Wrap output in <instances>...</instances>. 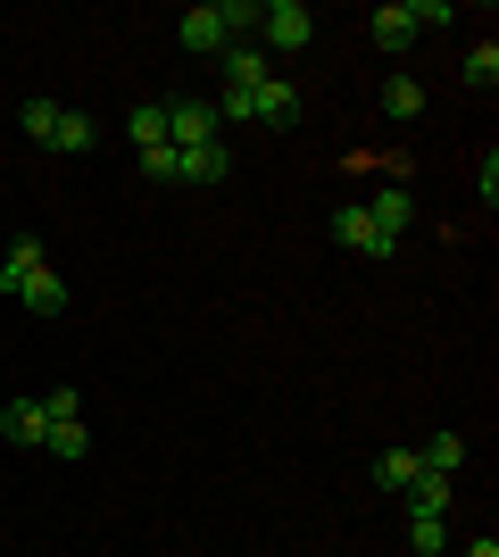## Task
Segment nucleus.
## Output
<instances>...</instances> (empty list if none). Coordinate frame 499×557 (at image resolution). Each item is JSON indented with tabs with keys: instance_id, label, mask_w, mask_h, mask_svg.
I'll list each match as a JSON object with an SVG mask.
<instances>
[{
	"instance_id": "nucleus-17",
	"label": "nucleus",
	"mask_w": 499,
	"mask_h": 557,
	"mask_svg": "<svg viewBox=\"0 0 499 557\" xmlns=\"http://www.w3.org/2000/svg\"><path fill=\"white\" fill-rule=\"evenodd\" d=\"M50 150H67V159H84V150H92V116L59 109V134H50Z\"/></svg>"
},
{
	"instance_id": "nucleus-4",
	"label": "nucleus",
	"mask_w": 499,
	"mask_h": 557,
	"mask_svg": "<svg viewBox=\"0 0 499 557\" xmlns=\"http://www.w3.org/2000/svg\"><path fill=\"white\" fill-rule=\"evenodd\" d=\"M241 116H250V125H275V134H291V125H300V84H291V75H266V84H250V92H241Z\"/></svg>"
},
{
	"instance_id": "nucleus-2",
	"label": "nucleus",
	"mask_w": 499,
	"mask_h": 557,
	"mask_svg": "<svg viewBox=\"0 0 499 557\" xmlns=\"http://www.w3.org/2000/svg\"><path fill=\"white\" fill-rule=\"evenodd\" d=\"M241 25L259 34V0H200V9H184V17H175V42L200 50V59H225Z\"/></svg>"
},
{
	"instance_id": "nucleus-6",
	"label": "nucleus",
	"mask_w": 499,
	"mask_h": 557,
	"mask_svg": "<svg viewBox=\"0 0 499 557\" xmlns=\"http://www.w3.org/2000/svg\"><path fill=\"white\" fill-rule=\"evenodd\" d=\"M333 242H341V250H350V258H366V267H383V258L400 250L391 233H375V225H366V209H358V200H350V209H341V216H333Z\"/></svg>"
},
{
	"instance_id": "nucleus-16",
	"label": "nucleus",
	"mask_w": 499,
	"mask_h": 557,
	"mask_svg": "<svg viewBox=\"0 0 499 557\" xmlns=\"http://www.w3.org/2000/svg\"><path fill=\"white\" fill-rule=\"evenodd\" d=\"M416 466H433V474H458V466H466V442H458V433H433V442L416 449Z\"/></svg>"
},
{
	"instance_id": "nucleus-13",
	"label": "nucleus",
	"mask_w": 499,
	"mask_h": 557,
	"mask_svg": "<svg viewBox=\"0 0 499 557\" xmlns=\"http://www.w3.org/2000/svg\"><path fill=\"white\" fill-rule=\"evenodd\" d=\"M383 116H391V125L425 116V84H416V75H391V84H383Z\"/></svg>"
},
{
	"instance_id": "nucleus-20",
	"label": "nucleus",
	"mask_w": 499,
	"mask_h": 557,
	"mask_svg": "<svg viewBox=\"0 0 499 557\" xmlns=\"http://www.w3.org/2000/svg\"><path fill=\"white\" fill-rule=\"evenodd\" d=\"M466 84H475V92H491V84H499V42H475V50H466Z\"/></svg>"
},
{
	"instance_id": "nucleus-18",
	"label": "nucleus",
	"mask_w": 499,
	"mask_h": 557,
	"mask_svg": "<svg viewBox=\"0 0 499 557\" xmlns=\"http://www.w3.org/2000/svg\"><path fill=\"white\" fill-rule=\"evenodd\" d=\"M408 549H416V557H441V549H450V524H441V516H408Z\"/></svg>"
},
{
	"instance_id": "nucleus-5",
	"label": "nucleus",
	"mask_w": 499,
	"mask_h": 557,
	"mask_svg": "<svg viewBox=\"0 0 499 557\" xmlns=\"http://www.w3.org/2000/svg\"><path fill=\"white\" fill-rule=\"evenodd\" d=\"M200 141H216V109L209 100H166V150H200Z\"/></svg>"
},
{
	"instance_id": "nucleus-24",
	"label": "nucleus",
	"mask_w": 499,
	"mask_h": 557,
	"mask_svg": "<svg viewBox=\"0 0 499 557\" xmlns=\"http://www.w3.org/2000/svg\"><path fill=\"white\" fill-rule=\"evenodd\" d=\"M466 557H499V541H491V533H483V541H475V549H466Z\"/></svg>"
},
{
	"instance_id": "nucleus-3",
	"label": "nucleus",
	"mask_w": 499,
	"mask_h": 557,
	"mask_svg": "<svg viewBox=\"0 0 499 557\" xmlns=\"http://www.w3.org/2000/svg\"><path fill=\"white\" fill-rule=\"evenodd\" d=\"M259 34H266V50H309L316 42V9L309 0H259Z\"/></svg>"
},
{
	"instance_id": "nucleus-1",
	"label": "nucleus",
	"mask_w": 499,
	"mask_h": 557,
	"mask_svg": "<svg viewBox=\"0 0 499 557\" xmlns=\"http://www.w3.org/2000/svg\"><path fill=\"white\" fill-rule=\"evenodd\" d=\"M0 292H17V308H34V317H59V308H67V283H59V267H50V250L34 233H17V242L0 250Z\"/></svg>"
},
{
	"instance_id": "nucleus-15",
	"label": "nucleus",
	"mask_w": 499,
	"mask_h": 557,
	"mask_svg": "<svg viewBox=\"0 0 499 557\" xmlns=\"http://www.w3.org/2000/svg\"><path fill=\"white\" fill-rule=\"evenodd\" d=\"M42 449H50V458H84V449H92V424H84V417H75V424H50V433H42Z\"/></svg>"
},
{
	"instance_id": "nucleus-23",
	"label": "nucleus",
	"mask_w": 499,
	"mask_h": 557,
	"mask_svg": "<svg viewBox=\"0 0 499 557\" xmlns=\"http://www.w3.org/2000/svg\"><path fill=\"white\" fill-rule=\"evenodd\" d=\"M142 175L150 184H175V150H142Z\"/></svg>"
},
{
	"instance_id": "nucleus-8",
	"label": "nucleus",
	"mask_w": 499,
	"mask_h": 557,
	"mask_svg": "<svg viewBox=\"0 0 499 557\" xmlns=\"http://www.w3.org/2000/svg\"><path fill=\"white\" fill-rule=\"evenodd\" d=\"M358 209H366V225H375V233H391V242H400V233L416 225V191H408V184H383L375 200H358Z\"/></svg>"
},
{
	"instance_id": "nucleus-14",
	"label": "nucleus",
	"mask_w": 499,
	"mask_h": 557,
	"mask_svg": "<svg viewBox=\"0 0 499 557\" xmlns=\"http://www.w3.org/2000/svg\"><path fill=\"white\" fill-rule=\"evenodd\" d=\"M125 134H134V150H166V100H142L125 116Z\"/></svg>"
},
{
	"instance_id": "nucleus-10",
	"label": "nucleus",
	"mask_w": 499,
	"mask_h": 557,
	"mask_svg": "<svg viewBox=\"0 0 499 557\" xmlns=\"http://www.w3.org/2000/svg\"><path fill=\"white\" fill-rule=\"evenodd\" d=\"M234 159H225V141H200V150H175V184H225Z\"/></svg>"
},
{
	"instance_id": "nucleus-21",
	"label": "nucleus",
	"mask_w": 499,
	"mask_h": 557,
	"mask_svg": "<svg viewBox=\"0 0 499 557\" xmlns=\"http://www.w3.org/2000/svg\"><path fill=\"white\" fill-rule=\"evenodd\" d=\"M50 134H59V100H25V141L50 150Z\"/></svg>"
},
{
	"instance_id": "nucleus-7",
	"label": "nucleus",
	"mask_w": 499,
	"mask_h": 557,
	"mask_svg": "<svg viewBox=\"0 0 499 557\" xmlns=\"http://www.w3.org/2000/svg\"><path fill=\"white\" fill-rule=\"evenodd\" d=\"M366 34H375V50H408L425 34V9H416V0H383L375 17H366Z\"/></svg>"
},
{
	"instance_id": "nucleus-12",
	"label": "nucleus",
	"mask_w": 499,
	"mask_h": 557,
	"mask_svg": "<svg viewBox=\"0 0 499 557\" xmlns=\"http://www.w3.org/2000/svg\"><path fill=\"white\" fill-rule=\"evenodd\" d=\"M458 499V483L450 474H433V466H416V483H408V516H441Z\"/></svg>"
},
{
	"instance_id": "nucleus-22",
	"label": "nucleus",
	"mask_w": 499,
	"mask_h": 557,
	"mask_svg": "<svg viewBox=\"0 0 499 557\" xmlns=\"http://www.w3.org/2000/svg\"><path fill=\"white\" fill-rule=\"evenodd\" d=\"M42 408H50V424H75V417H84V399H75V392H42Z\"/></svg>"
},
{
	"instance_id": "nucleus-11",
	"label": "nucleus",
	"mask_w": 499,
	"mask_h": 557,
	"mask_svg": "<svg viewBox=\"0 0 499 557\" xmlns=\"http://www.w3.org/2000/svg\"><path fill=\"white\" fill-rule=\"evenodd\" d=\"M216 75H225V92H250V84H266V75H275V67H266V50L234 42V50H225V59H216Z\"/></svg>"
},
{
	"instance_id": "nucleus-19",
	"label": "nucleus",
	"mask_w": 499,
	"mask_h": 557,
	"mask_svg": "<svg viewBox=\"0 0 499 557\" xmlns=\"http://www.w3.org/2000/svg\"><path fill=\"white\" fill-rule=\"evenodd\" d=\"M375 483L383 491H408V483H416V449H383V458H375Z\"/></svg>"
},
{
	"instance_id": "nucleus-9",
	"label": "nucleus",
	"mask_w": 499,
	"mask_h": 557,
	"mask_svg": "<svg viewBox=\"0 0 499 557\" xmlns=\"http://www.w3.org/2000/svg\"><path fill=\"white\" fill-rule=\"evenodd\" d=\"M0 433H9L17 449H42V433H50V408H42L34 392H17L9 408H0Z\"/></svg>"
}]
</instances>
